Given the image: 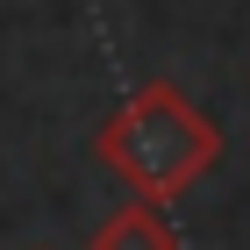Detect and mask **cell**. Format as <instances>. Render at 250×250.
Wrapping results in <instances>:
<instances>
[{
	"instance_id": "6da1fadb",
	"label": "cell",
	"mask_w": 250,
	"mask_h": 250,
	"mask_svg": "<svg viewBox=\"0 0 250 250\" xmlns=\"http://www.w3.org/2000/svg\"><path fill=\"white\" fill-rule=\"evenodd\" d=\"M93 157L129 186V200L172 208V200H186L222 165V129L179 93L172 79H150V86H136L115 115L100 122Z\"/></svg>"
},
{
	"instance_id": "7a4b0ae2",
	"label": "cell",
	"mask_w": 250,
	"mask_h": 250,
	"mask_svg": "<svg viewBox=\"0 0 250 250\" xmlns=\"http://www.w3.org/2000/svg\"><path fill=\"white\" fill-rule=\"evenodd\" d=\"M93 250H179V229L165 222V208H150V200H122V208L93 229Z\"/></svg>"
}]
</instances>
